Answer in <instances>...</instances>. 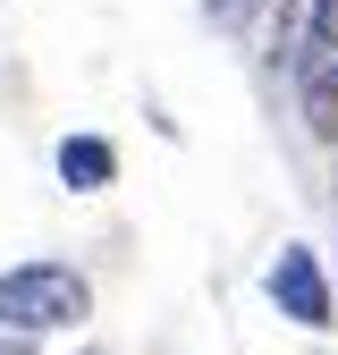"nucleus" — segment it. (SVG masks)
I'll list each match as a JSON object with an SVG mask.
<instances>
[{
    "instance_id": "obj_1",
    "label": "nucleus",
    "mask_w": 338,
    "mask_h": 355,
    "mask_svg": "<svg viewBox=\"0 0 338 355\" xmlns=\"http://www.w3.org/2000/svg\"><path fill=\"white\" fill-rule=\"evenodd\" d=\"M94 322V279L76 262H17L0 271V330H84Z\"/></svg>"
},
{
    "instance_id": "obj_2",
    "label": "nucleus",
    "mask_w": 338,
    "mask_h": 355,
    "mask_svg": "<svg viewBox=\"0 0 338 355\" xmlns=\"http://www.w3.org/2000/svg\"><path fill=\"white\" fill-rule=\"evenodd\" d=\"M263 296L279 304V322H296V330H338V288H330V271H321V254L313 245H279L271 254V271H263Z\"/></svg>"
},
{
    "instance_id": "obj_3",
    "label": "nucleus",
    "mask_w": 338,
    "mask_h": 355,
    "mask_svg": "<svg viewBox=\"0 0 338 355\" xmlns=\"http://www.w3.org/2000/svg\"><path fill=\"white\" fill-rule=\"evenodd\" d=\"M338 60V0H296V34H287V68L313 76Z\"/></svg>"
},
{
    "instance_id": "obj_4",
    "label": "nucleus",
    "mask_w": 338,
    "mask_h": 355,
    "mask_svg": "<svg viewBox=\"0 0 338 355\" xmlns=\"http://www.w3.org/2000/svg\"><path fill=\"white\" fill-rule=\"evenodd\" d=\"M110 178H118V144H110V136H84V127L60 136V187H68V195H102Z\"/></svg>"
},
{
    "instance_id": "obj_5",
    "label": "nucleus",
    "mask_w": 338,
    "mask_h": 355,
    "mask_svg": "<svg viewBox=\"0 0 338 355\" xmlns=\"http://www.w3.org/2000/svg\"><path fill=\"white\" fill-rule=\"evenodd\" d=\"M245 9H254V0H203V17H211V26H237Z\"/></svg>"
},
{
    "instance_id": "obj_6",
    "label": "nucleus",
    "mask_w": 338,
    "mask_h": 355,
    "mask_svg": "<svg viewBox=\"0 0 338 355\" xmlns=\"http://www.w3.org/2000/svg\"><path fill=\"white\" fill-rule=\"evenodd\" d=\"M0 355H34V330H9V347H0Z\"/></svg>"
},
{
    "instance_id": "obj_7",
    "label": "nucleus",
    "mask_w": 338,
    "mask_h": 355,
    "mask_svg": "<svg viewBox=\"0 0 338 355\" xmlns=\"http://www.w3.org/2000/svg\"><path fill=\"white\" fill-rule=\"evenodd\" d=\"M76 355H110V347H76Z\"/></svg>"
}]
</instances>
